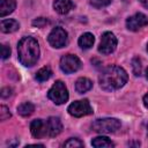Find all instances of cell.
<instances>
[{"instance_id":"5bb4252c","label":"cell","mask_w":148,"mask_h":148,"mask_svg":"<svg viewBox=\"0 0 148 148\" xmlns=\"http://www.w3.org/2000/svg\"><path fill=\"white\" fill-rule=\"evenodd\" d=\"M16 7L15 0H1L0 1V16L5 17L6 15H9L14 12Z\"/></svg>"},{"instance_id":"4fadbf2b","label":"cell","mask_w":148,"mask_h":148,"mask_svg":"<svg viewBox=\"0 0 148 148\" xmlns=\"http://www.w3.org/2000/svg\"><path fill=\"white\" fill-rule=\"evenodd\" d=\"M0 28L2 32L9 34V32H14L20 28V24L16 20L13 18H7V20H2L0 23Z\"/></svg>"},{"instance_id":"603a6c76","label":"cell","mask_w":148,"mask_h":148,"mask_svg":"<svg viewBox=\"0 0 148 148\" xmlns=\"http://www.w3.org/2000/svg\"><path fill=\"white\" fill-rule=\"evenodd\" d=\"M133 72L136 76L141 75V60L139 58H134L133 59Z\"/></svg>"},{"instance_id":"e0dca14e","label":"cell","mask_w":148,"mask_h":148,"mask_svg":"<svg viewBox=\"0 0 148 148\" xmlns=\"http://www.w3.org/2000/svg\"><path fill=\"white\" fill-rule=\"evenodd\" d=\"M91 145L96 148H111L113 147V142L106 138V136H97V138H94L91 140Z\"/></svg>"},{"instance_id":"277c9868","label":"cell","mask_w":148,"mask_h":148,"mask_svg":"<svg viewBox=\"0 0 148 148\" xmlns=\"http://www.w3.org/2000/svg\"><path fill=\"white\" fill-rule=\"evenodd\" d=\"M47 97L56 104L60 105L67 102L68 99V90L62 81H56L54 84L47 92Z\"/></svg>"},{"instance_id":"ffe728a7","label":"cell","mask_w":148,"mask_h":148,"mask_svg":"<svg viewBox=\"0 0 148 148\" xmlns=\"http://www.w3.org/2000/svg\"><path fill=\"white\" fill-rule=\"evenodd\" d=\"M82 146H83V142L75 138H71L64 143V147H68V148H75V147H82Z\"/></svg>"},{"instance_id":"7c38bea8","label":"cell","mask_w":148,"mask_h":148,"mask_svg":"<svg viewBox=\"0 0 148 148\" xmlns=\"http://www.w3.org/2000/svg\"><path fill=\"white\" fill-rule=\"evenodd\" d=\"M73 2L72 0H54L53 2V8L57 13L65 15L67 14L72 8H73Z\"/></svg>"},{"instance_id":"ba28073f","label":"cell","mask_w":148,"mask_h":148,"mask_svg":"<svg viewBox=\"0 0 148 148\" xmlns=\"http://www.w3.org/2000/svg\"><path fill=\"white\" fill-rule=\"evenodd\" d=\"M81 67V60L75 54H65L60 59V69L66 73L71 74L80 69Z\"/></svg>"},{"instance_id":"d4e9b609","label":"cell","mask_w":148,"mask_h":148,"mask_svg":"<svg viewBox=\"0 0 148 148\" xmlns=\"http://www.w3.org/2000/svg\"><path fill=\"white\" fill-rule=\"evenodd\" d=\"M10 56V47L7 45H1V58L2 59H7Z\"/></svg>"},{"instance_id":"8992f818","label":"cell","mask_w":148,"mask_h":148,"mask_svg":"<svg viewBox=\"0 0 148 148\" xmlns=\"http://www.w3.org/2000/svg\"><path fill=\"white\" fill-rule=\"evenodd\" d=\"M117 47V38L114 36V34H112L111 31H106L102 35L101 37V43L98 46V52L106 56L112 53Z\"/></svg>"},{"instance_id":"9c48e42d","label":"cell","mask_w":148,"mask_h":148,"mask_svg":"<svg viewBox=\"0 0 148 148\" xmlns=\"http://www.w3.org/2000/svg\"><path fill=\"white\" fill-rule=\"evenodd\" d=\"M148 24V17L142 13H136L126 20V27L131 31H138L139 29Z\"/></svg>"},{"instance_id":"83f0119b","label":"cell","mask_w":148,"mask_h":148,"mask_svg":"<svg viewBox=\"0 0 148 148\" xmlns=\"http://www.w3.org/2000/svg\"><path fill=\"white\" fill-rule=\"evenodd\" d=\"M140 2H141V5L145 7V8H147L148 9V0H139Z\"/></svg>"},{"instance_id":"8fae6325","label":"cell","mask_w":148,"mask_h":148,"mask_svg":"<svg viewBox=\"0 0 148 148\" xmlns=\"http://www.w3.org/2000/svg\"><path fill=\"white\" fill-rule=\"evenodd\" d=\"M30 132L34 138L40 139L44 135H46V123H44L42 119H35L30 124Z\"/></svg>"},{"instance_id":"5b68a950","label":"cell","mask_w":148,"mask_h":148,"mask_svg":"<svg viewBox=\"0 0 148 148\" xmlns=\"http://www.w3.org/2000/svg\"><path fill=\"white\" fill-rule=\"evenodd\" d=\"M68 113L73 117H83V116H88L92 113V108L89 103L88 99H81V101H75L73 102L68 109H67Z\"/></svg>"},{"instance_id":"4316f807","label":"cell","mask_w":148,"mask_h":148,"mask_svg":"<svg viewBox=\"0 0 148 148\" xmlns=\"http://www.w3.org/2000/svg\"><path fill=\"white\" fill-rule=\"evenodd\" d=\"M143 104H145V106L148 109V91H147V94L143 96Z\"/></svg>"},{"instance_id":"9a60e30c","label":"cell","mask_w":148,"mask_h":148,"mask_svg":"<svg viewBox=\"0 0 148 148\" xmlns=\"http://www.w3.org/2000/svg\"><path fill=\"white\" fill-rule=\"evenodd\" d=\"M91 88H92V82H91V80H89L87 77H80L75 82V90L79 94H84L88 90H90Z\"/></svg>"},{"instance_id":"44dd1931","label":"cell","mask_w":148,"mask_h":148,"mask_svg":"<svg viewBox=\"0 0 148 148\" xmlns=\"http://www.w3.org/2000/svg\"><path fill=\"white\" fill-rule=\"evenodd\" d=\"M112 0H90V5L95 8H102L111 3Z\"/></svg>"},{"instance_id":"f1b7e54d","label":"cell","mask_w":148,"mask_h":148,"mask_svg":"<svg viewBox=\"0 0 148 148\" xmlns=\"http://www.w3.org/2000/svg\"><path fill=\"white\" fill-rule=\"evenodd\" d=\"M146 77L148 79V67H147V69H146Z\"/></svg>"},{"instance_id":"ac0fdd59","label":"cell","mask_w":148,"mask_h":148,"mask_svg":"<svg viewBox=\"0 0 148 148\" xmlns=\"http://www.w3.org/2000/svg\"><path fill=\"white\" fill-rule=\"evenodd\" d=\"M34 111H35V105L32 103H30V102H24V103H22V104H20L17 106V112L22 117H28Z\"/></svg>"},{"instance_id":"6da1fadb","label":"cell","mask_w":148,"mask_h":148,"mask_svg":"<svg viewBox=\"0 0 148 148\" xmlns=\"http://www.w3.org/2000/svg\"><path fill=\"white\" fill-rule=\"evenodd\" d=\"M128 75L126 71L119 66H109L103 69L98 81L99 86L105 91H114L120 89L127 82Z\"/></svg>"},{"instance_id":"cb8c5ba5","label":"cell","mask_w":148,"mask_h":148,"mask_svg":"<svg viewBox=\"0 0 148 148\" xmlns=\"http://www.w3.org/2000/svg\"><path fill=\"white\" fill-rule=\"evenodd\" d=\"M45 24H47V20L44 17H38V18L32 21V25H35L37 28H43Z\"/></svg>"},{"instance_id":"4dcf8cb0","label":"cell","mask_w":148,"mask_h":148,"mask_svg":"<svg viewBox=\"0 0 148 148\" xmlns=\"http://www.w3.org/2000/svg\"><path fill=\"white\" fill-rule=\"evenodd\" d=\"M147 130H148V125H147Z\"/></svg>"},{"instance_id":"7402d4cb","label":"cell","mask_w":148,"mask_h":148,"mask_svg":"<svg viewBox=\"0 0 148 148\" xmlns=\"http://www.w3.org/2000/svg\"><path fill=\"white\" fill-rule=\"evenodd\" d=\"M12 117V113L9 112V109L5 105H1L0 106V119L3 121V120H7Z\"/></svg>"},{"instance_id":"52a82bcc","label":"cell","mask_w":148,"mask_h":148,"mask_svg":"<svg viewBox=\"0 0 148 148\" xmlns=\"http://www.w3.org/2000/svg\"><path fill=\"white\" fill-rule=\"evenodd\" d=\"M47 40L51 44V46H53L56 49L64 47L67 43V31L65 29H62L61 27H56L49 34Z\"/></svg>"},{"instance_id":"7a4b0ae2","label":"cell","mask_w":148,"mask_h":148,"mask_svg":"<svg viewBox=\"0 0 148 148\" xmlns=\"http://www.w3.org/2000/svg\"><path fill=\"white\" fill-rule=\"evenodd\" d=\"M17 54L20 62L25 67L34 66L39 58V45L38 42L31 37H23L17 45Z\"/></svg>"},{"instance_id":"f546056e","label":"cell","mask_w":148,"mask_h":148,"mask_svg":"<svg viewBox=\"0 0 148 148\" xmlns=\"http://www.w3.org/2000/svg\"><path fill=\"white\" fill-rule=\"evenodd\" d=\"M147 51H148V45H147Z\"/></svg>"},{"instance_id":"484cf974","label":"cell","mask_w":148,"mask_h":148,"mask_svg":"<svg viewBox=\"0 0 148 148\" xmlns=\"http://www.w3.org/2000/svg\"><path fill=\"white\" fill-rule=\"evenodd\" d=\"M12 89L9 88V87H7V88H2V90H1V97L2 98H7V97H9L10 95H12Z\"/></svg>"},{"instance_id":"d6986e66","label":"cell","mask_w":148,"mask_h":148,"mask_svg":"<svg viewBox=\"0 0 148 148\" xmlns=\"http://www.w3.org/2000/svg\"><path fill=\"white\" fill-rule=\"evenodd\" d=\"M52 75V71L50 67L45 66V67H42L37 73H36V79L39 81V82H43V81H46L51 77Z\"/></svg>"},{"instance_id":"3957f363","label":"cell","mask_w":148,"mask_h":148,"mask_svg":"<svg viewBox=\"0 0 148 148\" xmlns=\"http://www.w3.org/2000/svg\"><path fill=\"white\" fill-rule=\"evenodd\" d=\"M120 127V121L116 118H102V119H96L91 124L92 131L102 134H108V133H114Z\"/></svg>"},{"instance_id":"2e32d148","label":"cell","mask_w":148,"mask_h":148,"mask_svg":"<svg viewBox=\"0 0 148 148\" xmlns=\"http://www.w3.org/2000/svg\"><path fill=\"white\" fill-rule=\"evenodd\" d=\"M94 42H95L94 35L90 34V32H84L79 38V46L83 50H87V49H90L94 45Z\"/></svg>"},{"instance_id":"30bf717a","label":"cell","mask_w":148,"mask_h":148,"mask_svg":"<svg viewBox=\"0 0 148 148\" xmlns=\"http://www.w3.org/2000/svg\"><path fill=\"white\" fill-rule=\"evenodd\" d=\"M62 131L61 120L58 117H50L46 120V133L49 136H57Z\"/></svg>"}]
</instances>
